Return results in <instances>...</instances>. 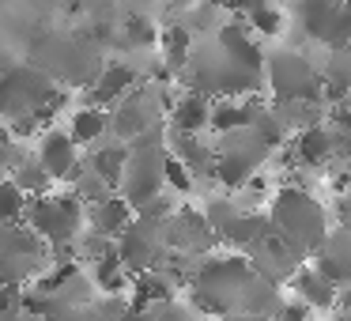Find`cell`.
I'll use <instances>...</instances> for the list:
<instances>
[{"instance_id": "6da1fadb", "label": "cell", "mask_w": 351, "mask_h": 321, "mask_svg": "<svg viewBox=\"0 0 351 321\" xmlns=\"http://www.w3.org/2000/svg\"><path fill=\"white\" fill-rule=\"evenodd\" d=\"M61 91L57 84L34 64H12L8 72H0V121H19V117H34L38 125H49L46 117L61 110Z\"/></svg>"}, {"instance_id": "7a4b0ae2", "label": "cell", "mask_w": 351, "mask_h": 321, "mask_svg": "<svg viewBox=\"0 0 351 321\" xmlns=\"http://www.w3.org/2000/svg\"><path fill=\"white\" fill-rule=\"evenodd\" d=\"M265 80H268V87L276 91V99H283V102H313V99H325V76L313 69L310 57H306V54H295V49L268 54Z\"/></svg>"}, {"instance_id": "3957f363", "label": "cell", "mask_w": 351, "mask_h": 321, "mask_svg": "<svg viewBox=\"0 0 351 321\" xmlns=\"http://www.w3.org/2000/svg\"><path fill=\"white\" fill-rule=\"evenodd\" d=\"M272 223L280 235L295 238L298 246H317L321 242V208L310 193L302 189H283L276 197V212H272Z\"/></svg>"}, {"instance_id": "277c9868", "label": "cell", "mask_w": 351, "mask_h": 321, "mask_svg": "<svg viewBox=\"0 0 351 321\" xmlns=\"http://www.w3.org/2000/svg\"><path fill=\"white\" fill-rule=\"evenodd\" d=\"M34 159L46 167V174L53 182H80L84 178V163H80V144L72 140L69 129H49L38 144Z\"/></svg>"}, {"instance_id": "5b68a950", "label": "cell", "mask_w": 351, "mask_h": 321, "mask_svg": "<svg viewBox=\"0 0 351 321\" xmlns=\"http://www.w3.org/2000/svg\"><path fill=\"white\" fill-rule=\"evenodd\" d=\"M155 121H159V110L147 106V91H132L129 99H121L114 106V114H110V132L125 144V140H136L140 132H147Z\"/></svg>"}, {"instance_id": "8992f818", "label": "cell", "mask_w": 351, "mask_h": 321, "mask_svg": "<svg viewBox=\"0 0 351 321\" xmlns=\"http://www.w3.org/2000/svg\"><path fill=\"white\" fill-rule=\"evenodd\" d=\"M136 91V72H132V64H125V61H110V64H102L99 69V76H95V84H91V102L95 106H102V110H114L121 99H129V95Z\"/></svg>"}, {"instance_id": "52a82bcc", "label": "cell", "mask_w": 351, "mask_h": 321, "mask_svg": "<svg viewBox=\"0 0 351 321\" xmlns=\"http://www.w3.org/2000/svg\"><path fill=\"white\" fill-rule=\"evenodd\" d=\"M132 219H136V208L129 204V197H117V193H110L106 200L87 208V223L102 238H121L132 227Z\"/></svg>"}, {"instance_id": "ba28073f", "label": "cell", "mask_w": 351, "mask_h": 321, "mask_svg": "<svg viewBox=\"0 0 351 321\" xmlns=\"http://www.w3.org/2000/svg\"><path fill=\"white\" fill-rule=\"evenodd\" d=\"M291 287H295V295L302 298V302H310L313 310H332V306L340 302V291H343V287H336L317 265L298 268V272L291 276Z\"/></svg>"}, {"instance_id": "9c48e42d", "label": "cell", "mask_w": 351, "mask_h": 321, "mask_svg": "<svg viewBox=\"0 0 351 321\" xmlns=\"http://www.w3.org/2000/svg\"><path fill=\"white\" fill-rule=\"evenodd\" d=\"M170 125H174V132H189V136L212 129V102H208V95L204 91L182 95L170 106Z\"/></svg>"}, {"instance_id": "30bf717a", "label": "cell", "mask_w": 351, "mask_h": 321, "mask_svg": "<svg viewBox=\"0 0 351 321\" xmlns=\"http://www.w3.org/2000/svg\"><path fill=\"white\" fill-rule=\"evenodd\" d=\"M336 132L332 129H325V125H310V129H302L298 132V140H295V159L302 163V167H325L328 159L336 155Z\"/></svg>"}, {"instance_id": "8fae6325", "label": "cell", "mask_w": 351, "mask_h": 321, "mask_svg": "<svg viewBox=\"0 0 351 321\" xmlns=\"http://www.w3.org/2000/svg\"><path fill=\"white\" fill-rule=\"evenodd\" d=\"M69 132H72V140H76L80 147H95V144H99V140L110 132V110L95 106V102H87V106L72 110Z\"/></svg>"}, {"instance_id": "7c38bea8", "label": "cell", "mask_w": 351, "mask_h": 321, "mask_svg": "<svg viewBox=\"0 0 351 321\" xmlns=\"http://www.w3.org/2000/svg\"><path fill=\"white\" fill-rule=\"evenodd\" d=\"M193 27L185 23H174V27H162L159 34V49H162V64H167L170 72H178L182 76L185 69H189V57H193Z\"/></svg>"}, {"instance_id": "4fadbf2b", "label": "cell", "mask_w": 351, "mask_h": 321, "mask_svg": "<svg viewBox=\"0 0 351 321\" xmlns=\"http://www.w3.org/2000/svg\"><path fill=\"white\" fill-rule=\"evenodd\" d=\"M325 102H348L351 99V46L348 49H328L325 64Z\"/></svg>"}, {"instance_id": "5bb4252c", "label": "cell", "mask_w": 351, "mask_h": 321, "mask_svg": "<svg viewBox=\"0 0 351 321\" xmlns=\"http://www.w3.org/2000/svg\"><path fill=\"white\" fill-rule=\"evenodd\" d=\"M257 121V106L253 102H234V99H219L212 102V132L230 136V132H242Z\"/></svg>"}, {"instance_id": "9a60e30c", "label": "cell", "mask_w": 351, "mask_h": 321, "mask_svg": "<svg viewBox=\"0 0 351 321\" xmlns=\"http://www.w3.org/2000/svg\"><path fill=\"white\" fill-rule=\"evenodd\" d=\"M340 0H298V27H302L310 38H325L328 23H332Z\"/></svg>"}, {"instance_id": "2e32d148", "label": "cell", "mask_w": 351, "mask_h": 321, "mask_svg": "<svg viewBox=\"0 0 351 321\" xmlns=\"http://www.w3.org/2000/svg\"><path fill=\"white\" fill-rule=\"evenodd\" d=\"M129 147L125 144H114V147H102V152L91 155V170L99 178H106L110 185H121L125 182V167H129Z\"/></svg>"}, {"instance_id": "e0dca14e", "label": "cell", "mask_w": 351, "mask_h": 321, "mask_svg": "<svg viewBox=\"0 0 351 321\" xmlns=\"http://www.w3.org/2000/svg\"><path fill=\"white\" fill-rule=\"evenodd\" d=\"M27 200H31V197L19 189L16 178H0V223H4V227H12L16 219H23Z\"/></svg>"}, {"instance_id": "ac0fdd59", "label": "cell", "mask_w": 351, "mask_h": 321, "mask_svg": "<svg viewBox=\"0 0 351 321\" xmlns=\"http://www.w3.org/2000/svg\"><path fill=\"white\" fill-rule=\"evenodd\" d=\"M19 182V189L27 193V197H46V189H49V182L53 178L46 174V167H42L38 159H27V163H19L16 167V174H12Z\"/></svg>"}, {"instance_id": "d6986e66", "label": "cell", "mask_w": 351, "mask_h": 321, "mask_svg": "<svg viewBox=\"0 0 351 321\" xmlns=\"http://www.w3.org/2000/svg\"><path fill=\"white\" fill-rule=\"evenodd\" d=\"M159 34H162V27H155L152 19H144V16H132L121 31V42L132 49H152V46H159Z\"/></svg>"}, {"instance_id": "ffe728a7", "label": "cell", "mask_w": 351, "mask_h": 321, "mask_svg": "<svg viewBox=\"0 0 351 321\" xmlns=\"http://www.w3.org/2000/svg\"><path fill=\"white\" fill-rule=\"evenodd\" d=\"M245 27H250V31H257L261 38H276V34L287 27V19H283V12L276 8L272 0H268V4H261V8L253 12L250 19H245Z\"/></svg>"}, {"instance_id": "44dd1931", "label": "cell", "mask_w": 351, "mask_h": 321, "mask_svg": "<svg viewBox=\"0 0 351 321\" xmlns=\"http://www.w3.org/2000/svg\"><path fill=\"white\" fill-rule=\"evenodd\" d=\"M167 185L174 193H182V197H185V193H193V170L185 167L178 155H167Z\"/></svg>"}, {"instance_id": "7402d4cb", "label": "cell", "mask_w": 351, "mask_h": 321, "mask_svg": "<svg viewBox=\"0 0 351 321\" xmlns=\"http://www.w3.org/2000/svg\"><path fill=\"white\" fill-rule=\"evenodd\" d=\"M313 318V306L302 302V298H291V302L276 306V321H310Z\"/></svg>"}, {"instance_id": "603a6c76", "label": "cell", "mask_w": 351, "mask_h": 321, "mask_svg": "<svg viewBox=\"0 0 351 321\" xmlns=\"http://www.w3.org/2000/svg\"><path fill=\"white\" fill-rule=\"evenodd\" d=\"M336 310H340V313H351V287L340 291V302H336Z\"/></svg>"}, {"instance_id": "cb8c5ba5", "label": "cell", "mask_w": 351, "mask_h": 321, "mask_svg": "<svg viewBox=\"0 0 351 321\" xmlns=\"http://www.w3.org/2000/svg\"><path fill=\"white\" fill-rule=\"evenodd\" d=\"M332 321H351V313H336V318Z\"/></svg>"}, {"instance_id": "d4e9b609", "label": "cell", "mask_w": 351, "mask_h": 321, "mask_svg": "<svg viewBox=\"0 0 351 321\" xmlns=\"http://www.w3.org/2000/svg\"><path fill=\"white\" fill-rule=\"evenodd\" d=\"M348 193H351V167H348Z\"/></svg>"}]
</instances>
